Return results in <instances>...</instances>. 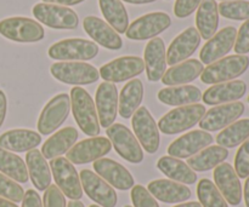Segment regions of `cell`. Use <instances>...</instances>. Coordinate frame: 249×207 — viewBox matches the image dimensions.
<instances>
[{
	"mask_svg": "<svg viewBox=\"0 0 249 207\" xmlns=\"http://www.w3.org/2000/svg\"><path fill=\"white\" fill-rule=\"evenodd\" d=\"M71 108L80 130L88 136L100 135V123L91 96L83 87H73L71 91Z\"/></svg>",
	"mask_w": 249,
	"mask_h": 207,
	"instance_id": "6da1fadb",
	"label": "cell"
},
{
	"mask_svg": "<svg viewBox=\"0 0 249 207\" xmlns=\"http://www.w3.org/2000/svg\"><path fill=\"white\" fill-rule=\"evenodd\" d=\"M249 68V57L246 55H231L220 58L204 68L201 74L202 82L216 85L231 81L245 74Z\"/></svg>",
	"mask_w": 249,
	"mask_h": 207,
	"instance_id": "7a4b0ae2",
	"label": "cell"
},
{
	"mask_svg": "<svg viewBox=\"0 0 249 207\" xmlns=\"http://www.w3.org/2000/svg\"><path fill=\"white\" fill-rule=\"evenodd\" d=\"M204 114L206 107L198 103L178 107L158 121V130L162 131L164 135H178L197 125Z\"/></svg>",
	"mask_w": 249,
	"mask_h": 207,
	"instance_id": "3957f363",
	"label": "cell"
},
{
	"mask_svg": "<svg viewBox=\"0 0 249 207\" xmlns=\"http://www.w3.org/2000/svg\"><path fill=\"white\" fill-rule=\"evenodd\" d=\"M0 34L16 43H36L43 40V26L28 17H9L0 21Z\"/></svg>",
	"mask_w": 249,
	"mask_h": 207,
	"instance_id": "277c9868",
	"label": "cell"
},
{
	"mask_svg": "<svg viewBox=\"0 0 249 207\" xmlns=\"http://www.w3.org/2000/svg\"><path fill=\"white\" fill-rule=\"evenodd\" d=\"M48 53L49 57L57 61H89L96 57L99 46L85 39H65L51 45Z\"/></svg>",
	"mask_w": 249,
	"mask_h": 207,
	"instance_id": "5b68a950",
	"label": "cell"
},
{
	"mask_svg": "<svg viewBox=\"0 0 249 207\" xmlns=\"http://www.w3.org/2000/svg\"><path fill=\"white\" fill-rule=\"evenodd\" d=\"M50 72L56 80L68 85H90L100 79L99 70L85 62L53 63Z\"/></svg>",
	"mask_w": 249,
	"mask_h": 207,
	"instance_id": "8992f818",
	"label": "cell"
},
{
	"mask_svg": "<svg viewBox=\"0 0 249 207\" xmlns=\"http://www.w3.org/2000/svg\"><path fill=\"white\" fill-rule=\"evenodd\" d=\"M50 169L53 175L56 186L63 195L71 200H80L83 196V187L80 177L72 162L62 157L51 159Z\"/></svg>",
	"mask_w": 249,
	"mask_h": 207,
	"instance_id": "52a82bcc",
	"label": "cell"
},
{
	"mask_svg": "<svg viewBox=\"0 0 249 207\" xmlns=\"http://www.w3.org/2000/svg\"><path fill=\"white\" fill-rule=\"evenodd\" d=\"M33 16L40 23L53 29H75L79 24V17L67 6L39 2L34 5Z\"/></svg>",
	"mask_w": 249,
	"mask_h": 207,
	"instance_id": "ba28073f",
	"label": "cell"
},
{
	"mask_svg": "<svg viewBox=\"0 0 249 207\" xmlns=\"http://www.w3.org/2000/svg\"><path fill=\"white\" fill-rule=\"evenodd\" d=\"M71 111V97L67 94L56 95L48 102L38 119V131L48 136L55 132L66 120Z\"/></svg>",
	"mask_w": 249,
	"mask_h": 207,
	"instance_id": "9c48e42d",
	"label": "cell"
},
{
	"mask_svg": "<svg viewBox=\"0 0 249 207\" xmlns=\"http://www.w3.org/2000/svg\"><path fill=\"white\" fill-rule=\"evenodd\" d=\"M107 136L119 157L131 164H140L143 160V150L130 130L122 124H112L107 128Z\"/></svg>",
	"mask_w": 249,
	"mask_h": 207,
	"instance_id": "30bf717a",
	"label": "cell"
},
{
	"mask_svg": "<svg viewBox=\"0 0 249 207\" xmlns=\"http://www.w3.org/2000/svg\"><path fill=\"white\" fill-rule=\"evenodd\" d=\"M131 125L140 145H142L148 154H155L160 148V130L146 107H139L138 111L133 114Z\"/></svg>",
	"mask_w": 249,
	"mask_h": 207,
	"instance_id": "8fae6325",
	"label": "cell"
},
{
	"mask_svg": "<svg viewBox=\"0 0 249 207\" xmlns=\"http://www.w3.org/2000/svg\"><path fill=\"white\" fill-rule=\"evenodd\" d=\"M172 24L170 16L165 12H151L143 15L128 27L125 35L131 40H147L163 33Z\"/></svg>",
	"mask_w": 249,
	"mask_h": 207,
	"instance_id": "7c38bea8",
	"label": "cell"
},
{
	"mask_svg": "<svg viewBox=\"0 0 249 207\" xmlns=\"http://www.w3.org/2000/svg\"><path fill=\"white\" fill-rule=\"evenodd\" d=\"M145 69L142 58L138 56H123L106 63L100 68L99 73L105 81L123 82L138 77Z\"/></svg>",
	"mask_w": 249,
	"mask_h": 207,
	"instance_id": "4fadbf2b",
	"label": "cell"
},
{
	"mask_svg": "<svg viewBox=\"0 0 249 207\" xmlns=\"http://www.w3.org/2000/svg\"><path fill=\"white\" fill-rule=\"evenodd\" d=\"M111 149L112 143L108 138L91 137L73 145L67 152L66 159L75 165L89 164L104 158L111 152Z\"/></svg>",
	"mask_w": 249,
	"mask_h": 207,
	"instance_id": "5bb4252c",
	"label": "cell"
},
{
	"mask_svg": "<svg viewBox=\"0 0 249 207\" xmlns=\"http://www.w3.org/2000/svg\"><path fill=\"white\" fill-rule=\"evenodd\" d=\"M243 113H245V104L242 102L237 101L221 104L206 111L204 116L199 121V127L208 132L219 131L237 121L240 116L243 115Z\"/></svg>",
	"mask_w": 249,
	"mask_h": 207,
	"instance_id": "9a60e30c",
	"label": "cell"
},
{
	"mask_svg": "<svg viewBox=\"0 0 249 207\" xmlns=\"http://www.w3.org/2000/svg\"><path fill=\"white\" fill-rule=\"evenodd\" d=\"M79 177L83 191L92 201L102 207H116L118 201L116 191L99 175L90 170H83Z\"/></svg>",
	"mask_w": 249,
	"mask_h": 207,
	"instance_id": "2e32d148",
	"label": "cell"
},
{
	"mask_svg": "<svg viewBox=\"0 0 249 207\" xmlns=\"http://www.w3.org/2000/svg\"><path fill=\"white\" fill-rule=\"evenodd\" d=\"M237 29L232 26H229L214 34L208 41L203 45L199 58L203 64H212L216 62L224 56L228 55L235 46Z\"/></svg>",
	"mask_w": 249,
	"mask_h": 207,
	"instance_id": "e0dca14e",
	"label": "cell"
},
{
	"mask_svg": "<svg viewBox=\"0 0 249 207\" xmlns=\"http://www.w3.org/2000/svg\"><path fill=\"white\" fill-rule=\"evenodd\" d=\"M214 182L216 188L224 196L226 203L231 206H238L242 201V186L240 177L236 174L235 169L228 162L218 165L214 170Z\"/></svg>",
	"mask_w": 249,
	"mask_h": 207,
	"instance_id": "ac0fdd59",
	"label": "cell"
},
{
	"mask_svg": "<svg viewBox=\"0 0 249 207\" xmlns=\"http://www.w3.org/2000/svg\"><path fill=\"white\" fill-rule=\"evenodd\" d=\"M211 133L203 130H195L175 140L168 148L169 157L177 159H189L213 143Z\"/></svg>",
	"mask_w": 249,
	"mask_h": 207,
	"instance_id": "d6986e66",
	"label": "cell"
},
{
	"mask_svg": "<svg viewBox=\"0 0 249 207\" xmlns=\"http://www.w3.org/2000/svg\"><path fill=\"white\" fill-rule=\"evenodd\" d=\"M95 103L100 126L108 128L114 124L118 114V91L116 85L108 81L100 84L95 96Z\"/></svg>",
	"mask_w": 249,
	"mask_h": 207,
	"instance_id": "ffe728a7",
	"label": "cell"
},
{
	"mask_svg": "<svg viewBox=\"0 0 249 207\" xmlns=\"http://www.w3.org/2000/svg\"><path fill=\"white\" fill-rule=\"evenodd\" d=\"M92 166L96 175H99L109 186L118 191H129L135 184L134 177L131 176L130 172L123 165L114 160L101 158L94 161Z\"/></svg>",
	"mask_w": 249,
	"mask_h": 207,
	"instance_id": "44dd1931",
	"label": "cell"
},
{
	"mask_svg": "<svg viewBox=\"0 0 249 207\" xmlns=\"http://www.w3.org/2000/svg\"><path fill=\"white\" fill-rule=\"evenodd\" d=\"M201 44V35L194 27L180 33L167 50V64L175 65L191 57Z\"/></svg>",
	"mask_w": 249,
	"mask_h": 207,
	"instance_id": "7402d4cb",
	"label": "cell"
},
{
	"mask_svg": "<svg viewBox=\"0 0 249 207\" xmlns=\"http://www.w3.org/2000/svg\"><path fill=\"white\" fill-rule=\"evenodd\" d=\"M146 74L150 81H160L167 69V51L163 39L153 38L147 43L143 52Z\"/></svg>",
	"mask_w": 249,
	"mask_h": 207,
	"instance_id": "603a6c76",
	"label": "cell"
},
{
	"mask_svg": "<svg viewBox=\"0 0 249 207\" xmlns=\"http://www.w3.org/2000/svg\"><path fill=\"white\" fill-rule=\"evenodd\" d=\"M83 28L95 43L108 50H119L123 46V40L119 34L99 17H85L83 21Z\"/></svg>",
	"mask_w": 249,
	"mask_h": 207,
	"instance_id": "cb8c5ba5",
	"label": "cell"
},
{
	"mask_svg": "<svg viewBox=\"0 0 249 207\" xmlns=\"http://www.w3.org/2000/svg\"><path fill=\"white\" fill-rule=\"evenodd\" d=\"M247 91V85L242 80H231L209 87L202 96V99L208 106H218L224 103H232L242 98Z\"/></svg>",
	"mask_w": 249,
	"mask_h": 207,
	"instance_id": "d4e9b609",
	"label": "cell"
},
{
	"mask_svg": "<svg viewBox=\"0 0 249 207\" xmlns=\"http://www.w3.org/2000/svg\"><path fill=\"white\" fill-rule=\"evenodd\" d=\"M147 191L153 198L164 204L184 203L191 198V191L185 184L172 179H156L148 183Z\"/></svg>",
	"mask_w": 249,
	"mask_h": 207,
	"instance_id": "484cf974",
	"label": "cell"
},
{
	"mask_svg": "<svg viewBox=\"0 0 249 207\" xmlns=\"http://www.w3.org/2000/svg\"><path fill=\"white\" fill-rule=\"evenodd\" d=\"M41 143V136L36 131L17 128L10 130L0 136V148L15 153L29 152Z\"/></svg>",
	"mask_w": 249,
	"mask_h": 207,
	"instance_id": "4316f807",
	"label": "cell"
},
{
	"mask_svg": "<svg viewBox=\"0 0 249 207\" xmlns=\"http://www.w3.org/2000/svg\"><path fill=\"white\" fill-rule=\"evenodd\" d=\"M203 63L198 60H187L179 64L173 65L170 69L164 73L162 82L168 86H175V85H184L192 82L196 80L203 72Z\"/></svg>",
	"mask_w": 249,
	"mask_h": 207,
	"instance_id": "83f0119b",
	"label": "cell"
},
{
	"mask_svg": "<svg viewBox=\"0 0 249 207\" xmlns=\"http://www.w3.org/2000/svg\"><path fill=\"white\" fill-rule=\"evenodd\" d=\"M26 162L28 175L36 191H46V188L51 184V171L50 165L46 162V159L41 152H39L38 149L27 152Z\"/></svg>",
	"mask_w": 249,
	"mask_h": 207,
	"instance_id": "f1b7e54d",
	"label": "cell"
},
{
	"mask_svg": "<svg viewBox=\"0 0 249 207\" xmlns=\"http://www.w3.org/2000/svg\"><path fill=\"white\" fill-rule=\"evenodd\" d=\"M78 131L74 127H65L51 136L41 147V154L45 159H55L67 153L78 140Z\"/></svg>",
	"mask_w": 249,
	"mask_h": 207,
	"instance_id": "f546056e",
	"label": "cell"
},
{
	"mask_svg": "<svg viewBox=\"0 0 249 207\" xmlns=\"http://www.w3.org/2000/svg\"><path fill=\"white\" fill-rule=\"evenodd\" d=\"M158 99L167 106L181 107L195 104L202 99L201 90L194 85L165 87L158 92Z\"/></svg>",
	"mask_w": 249,
	"mask_h": 207,
	"instance_id": "4dcf8cb0",
	"label": "cell"
},
{
	"mask_svg": "<svg viewBox=\"0 0 249 207\" xmlns=\"http://www.w3.org/2000/svg\"><path fill=\"white\" fill-rule=\"evenodd\" d=\"M196 26L202 39L209 40L219 26V11L215 0H202L196 14Z\"/></svg>",
	"mask_w": 249,
	"mask_h": 207,
	"instance_id": "1f68e13d",
	"label": "cell"
},
{
	"mask_svg": "<svg viewBox=\"0 0 249 207\" xmlns=\"http://www.w3.org/2000/svg\"><path fill=\"white\" fill-rule=\"evenodd\" d=\"M157 167L163 175L169 177L172 181L181 184H195L197 175L186 162L173 157H163L158 160Z\"/></svg>",
	"mask_w": 249,
	"mask_h": 207,
	"instance_id": "d6a6232c",
	"label": "cell"
},
{
	"mask_svg": "<svg viewBox=\"0 0 249 207\" xmlns=\"http://www.w3.org/2000/svg\"><path fill=\"white\" fill-rule=\"evenodd\" d=\"M229 157V150L220 145H211L201 152L197 153L194 157L189 158L187 165L194 171L207 172L212 169H215L218 165L223 164Z\"/></svg>",
	"mask_w": 249,
	"mask_h": 207,
	"instance_id": "836d02e7",
	"label": "cell"
},
{
	"mask_svg": "<svg viewBox=\"0 0 249 207\" xmlns=\"http://www.w3.org/2000/svg\"><path fill=\"white\" fill-rule=\"evenodd\" d=\"M143 98V85L141 80L133 79L123 87L118 97V111L123 119H129L140 107Z\"/></svg>",
	"mask_w": 249,
	"mask_h": 207,
	"instance_id": "e575fe53",
	"label": "cell"
},
{
	"mask_svg": "<svg viewBox=\"0 0 249 207\" xmlns=\"http://www.w3.org/2000/svg\"><path fill=\"white\" fill-rule=\"evenodd\" d=\"M99 4L107 23L117 33H125L129 26V17L122 0H99Z\"/></svg>",
	"mask_w": 249,
	"mask_h": 207,
	"instance_id": "d590c367",
	"label": "cell"
},
{
	"mask_svg": "<svg viewBox=\"0 0 249 207\" xmlns=\"http://www.w3.org/2000/svg\"><path fill=\"white\" fill-rule=\"evenodd\" d=\"M0 172L18 183L28 182L27 165L18 155L0 148Z\"/></svg>",
	"mask_w": 249,
	"mask_h": 207,
	"instance_id": "8d00e7d4",
	"label": "cell"
},
{
	"mask_svg": "<svg viewBox=\"0 0 249 207\" xmlns=\"http://www.w3.org/2000/svg\"><path fill=\"white\" fill-rule=\"evenodd\" d=\"M249 138V119H241L224 128L216 136V143L224 148H235Z\"/></svg>",
	"mask_w": 249,
	"mask_h": 207,
	"instance_id": "74e56055",
	"label": "cell"
},
{
	"mask_svg": "<svg viewBox=\"0 0 249 207\" xmlns=\"http://www.w3.org/2000/svg\"><path fill=\"white\" fill-rule=\"evenodd\" d=\"M197 196L202 207H229L215 184L208 178L199 181L197 186Z\"/></svg>",
	"mask_w": 249,
	"mask_h": 207,
	"instance_id": "f35d334b",
	"label": "cell"
},
{
	"mask_svg": "<svg viewBox=\"0 0 249 207\" xmlns=\"http://www.w3.org/2000/svg\"><path fill=\"white\" fill-rule=\"evenodd\" d=\"M219 15L233 21L249 19V1L246 0H230L218 5Z\"/></svg>",
	"mask_w": 249,
	"mask_h": 207,
	"instance_id": "ab89813d",
	"label": "cell"
},
{
	"mask_svg": "<svg viewBox=\"0 0 249 207\" xmlns=\"http://www.w3.org/2000/svg\"><path fill=\"white\" fill-rule=\"evenodd\" d=\"M0 196L12 203H21L23 200L24 191L17 182L0 172Z\"/></svg>",
	"mask_w": 249,
	"mask_h": 207,
	"instance_id": "60d3db41",
	"label": "cell"
},
{
	"mask_svg": "<svg viewBox=\"0 0 249 207\" xmlns=\"http://www.w3.org/2000/svg\"><path fill=\"white\" fill-rule=\"evenodd\" d=\"M235 171L242 179H246L249 176V138L242 143L236 153Z\"/></svg>",
	"mask_w": 249,
	"mask_h": 207,
	"instance_id": "b9f144b4",
	"label": "cell"
},
{
	"mask_svg": "<svg viewBox=\"0 0 249 207\" xmlns=\"http://www.w3.org/2000/svg\"><path fill=\"white\" fill-rule=\"evenodd\" d=\"M130 195L134 207H160L152 194L142 186H134Z\"/></svg>",
	"mask_w": 249,
	"mask_h": 207,
	"instance_id": "7bdbcfd3",
	"label": "cell"
},
{
	"mask_svg": "<svg viewBox=\"0 0 249 207\" xmlns=\"http://www.w3.org/2000/svg\"><path fill=\"white\" fill-rule=\"evenodd\" d=\"M43 207H66V199L56 184H50L44 194Z\"/></svg>",
	"mask_w": 249,
	"mask_h": 207,
	"instance_id": "ee69618b",
	"label": "cell"
},
{
	"mask_svg": "<svg viewBox=\"0 0 249 207\" xmlns=\"http://www.w3.org/2000/svg\"><path fill=\"white\" fill-rule=\"evenodd\" d=\"M233 48L236 55H247L249 52V19L238 29Z\"/></svg>",
	"mask_w": 249,
	"mask_h": 207,
	"instance_id": "f6af8a7d",
	"label": "cell"
},
{
	"mask_svg": "<svg viewBox=\"0 0 249 207\" xmlns=\"http://www.w3.org/2000/svg\"><path fill=\"white\" fill-rule=\"evenodd\" d=\"M202 0H177L174 5V14L178 18H186L199 6Z\"/></svg>",
	"mask_w": 249,
	"mask_h": 207,
	"instance_id": "bcb514c9",
	"label": "cell"
},
{
	"mask_svg": "<svg viewBox=\"0 0 249 207\" xmlns=\"http://www.w3.org/2000/svg\"><path fill=\"white\" fill-rule=\"evenodd\" d=\"M22 207H43V203H41L39 194L33 189H28L24 193L23 200H22Z\"/></svg>",
	"mask_w": 249,
	"mask_h": 207,
	"instance_id": "7dc6e473",
	"label": "cell"
},
{
	"mask_svg": "<svg viewBox=\"0 0 249 207\" xmlns=\"http://www.w3.org/2000/svg\"><path fill=\"white\" fill-rule=\"evenodd\" d=\"M6 111H7V99L6 95L4 94V91L0 90V127L4 124L5 118H6Z\"/></svg>",
	"mask_w": 249,
	"mask_h": 207,
	"instance_id": "c3c4849f",
	"label": "cell"
},
{
	"mask_svg": "<svg viewBox=\"0 0 249 207\" xmlns=\"http://www.w3.org/2000/svg\"><path fill=\"white\" fill-rule=\"evenodd\" d=\"M46 4H55L61 5V6H72V5H78L85 0H43Z\"/></svg>",
	"mask_w": 249,
	"mask_h": 207,
	"instance_id": "681fc988",
	"label": "cell"
},
{
	"mask_svg": "<svg viewBox=\"0 0 249 207\" xmlns=\"http://www.w3.org/2000/svg\"><path fill=\"white\" fill-rule=\"evenodd\" d=\"M243 196H245L246 207H249V176L246 178L245 189H243Z\"/></svg>",
	"mask_w": 249,
	"mask_h": 207,
	"instance_id": "f907efd6",
	"label": "cell"
},
{
	"mask_svg": "<svg viewBox=\"0 0 249 207\" xmlns=\"http://www.w3.org/2000/svg\"><path fill=\"white\" fill-rule=\"evenodd\" d=\"M0 207H18V206H17L15 203H12V201L6 200V199L0 196Z\"/></svg>",
	"mask_w": 249,
	"mask_h": 207,
	"instance_id": "816d5d0a",
	"label": "cell"
},
{
	"mask_svg": "<svg viewBox=\"0 0 249 207\" xmlns=\"http://www.w3.org/2000/svg\"><path fill=\"white\" fill-rule=\"evenodd\" d=\"M123 1L129 2V4H135V5H142V4H150V2L156 1V0H123Z\"/></svg>",
	"mask_w": 249,
	"mask_h": 207,
	"instance_id": "f5cc1de1",
	"label": "cell"
},
{
	"mask_svg": "<svg viewBox=\"0 0 249 207\" xmlns=\"http://www.w3.org/2000/svg\"><path fill=\"white\" fill-rule=\"evenodd\" d=\"M174 207H202V205L197 201H191V203H186V204H180V205H177Z\"/></svg>",
	"mask_w": 249,
	"mask_h": 207,
	"instance_id": "db71d44e",
	"label": "cell"
},
{
	"mask_svg": "<svg viewBox=\"0 0 249 207\" xmlns=\"http://www.w3.org/2000/svg\"><path fill=\"white\" fill-rule=\"evenodd\" d=\"M67 207H85V206H84V204L82 203V201L72 200V201H70V203H68Z\"/></svg>",
	"mask_w": 249,
	"mask_h": 207,
	"instance_id": "11a10c76",
	"label": "cell"
},
{
	"mask_svg": "<svg viewBox=\"0 0 249 207\" xmlns=\"http://www.w3.org/2000/svg\"><path fill=\"white\" fill-rule=\"evenodd\" d=\"M89 207H100V206H97V205H91V206H89Z\"/></svg>",
	"mask_w": 249,
	"mask_h": 207,
	"instance_id": "9f6ffc18",
	"label": "cell"
},
{
	"mask_svg": "<svg viewBox=\"0 0 249 207\" xmlns=\"http://www.w3.org/2000/svg\"><path fill=\"white\" fill-rule=\"evenodd\" d=\"M223 1H229V0H223Z\"/></svg>",
	"mask_w": 249,
	"mask_h": 207,
	"instance_id": "6f0895ef",
	"label": "cell"
},
{
	"mask_svg": "<svg viewBox=\"0 0 249 207\" xmlns=\"http://www.w3.org/2000/svg\"><path fill=\"white\" fill-rule=\"evenodd\" d=\"M124 207H131V206H129V205H128V206H124Z\"/></svg>",
	"mask_w": 249,
	"mask_h": 207,
	"instance_id": "680465c9",
	"label": "cell"
},
{
	"mask_svg": "<svg viewBox=\"0 0 249 207\" xmlns=\"http://www.w3.org/2000/svg\"><path fill=\"white\" fill-rule=\"evenodd\" d=\"M248 103H249V96H248Z\"/></svg>",
	"mask_w": 249,
	"mask_h": 207,
	"instance_id": "91938a15",
	"label": "cell"
}]
</instances>
